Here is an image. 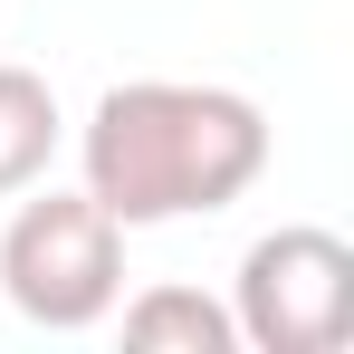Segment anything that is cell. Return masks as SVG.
I'll return each mask as SVG.
<instances>
[{"instance_id":"cell-3","label":"cell","mask_w":354,"mask_h":354,"mask_svg":"<svg viewBox=\"0 0 354 354\" xmlns=\"http://www.w3.org/2000/svg\"><path fill=\"white\" fill-rule=\"evenodd\" d=\"M230 326L259 354H335L354 335V249L316 221L249 239L239 288H230Z\"/></svg>"},{"instance_id":"cell-2","label":"cell","mask_w":354,"mask_h":354,"mask_svg":"<svg viewBox=\"0 0 354 354\" xmlns=\"http://www.w3.org/2000/svg\"><path fill=\"white\" fill-rule=\"evenodd\" d=\"M0 297L29 326H48V335H77V326L115 316V297H124V221L96 192H39V201H19L10 230H0Z\"/></svg>"},{"instance_id":"cell-5","label":"cell","mask_w":354,"mask_h":354,"mask_svg":"<svg viewBox=\"0 0 354 354\" xmlns=\"http://www.w3.org/2000/svg\"><path fill=\"white\" fill-rule=\"evenodd\" d=\"M124 345H144V354H230L239 345V326H230V306H211L201 288H144L134 306H124Z\"/></svg>"},{"instance_id":"cell-1","label":"cell","mask_w":354,"mask_h":354,"mask_svg":"<svg viewBox=\"0 0 354 354\" xmlns=\"http://www.w3.org/2000/svg\"><path fill=\"white\" fill-rule=\"evenodd\" d=\"M86 192L124 230L153 221H211L268 173V115L239 86H192V77H124L96 96L77 134Z\"/></svg>"},{"instance_id":"cell-4","label":"cell","mask_w":354,"mask_h":354,"mask_svg":"<svg viewBox=\"0 0 354 354\" xmlns=\"http://www.w3.org/2000/svg\"><path fill=\"white\" fill-rule=\"evenodd\" d=\"M58 153V96L39 67H0V201L29 192Z\"/></svg>"}]
</instances>
